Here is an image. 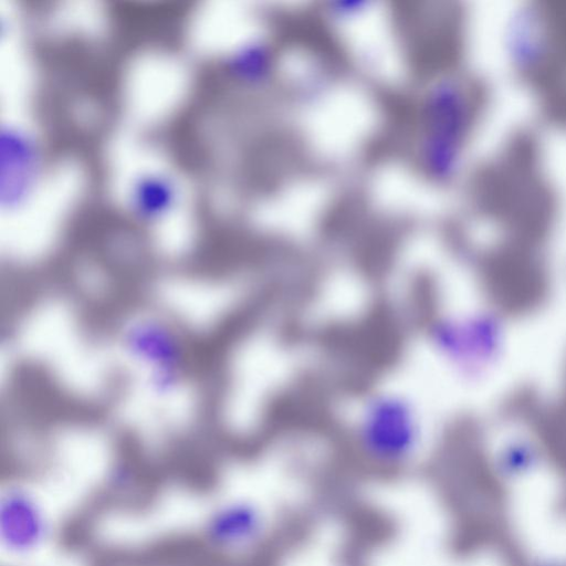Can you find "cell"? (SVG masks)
I'll return each mask as SVG.
<instances>
[{
  "instance_id": "cell-1",
  "label": "cell",
  "mask_w": 566,
  "mask_h": 566,
  "mask_svg": "<svg viewBox=\"0 0 566 566\" xmlns=\"http://www.w3.org/2000/svg\"><path fill=\"white\" fill-rule=\"evenodd\" d=\"M354 422V440L363 458L376 468L398 470L411 462L422 443L416 405L394 390L365 398Z\"/></svg>"
},
{
  "instance_id": "cell-2",
  "label": "cell",
  "mask_w": 566,
  "mask_h": 566,
  "mask_svg": "<svg viewBox=\"0 0 566 566\" xmlns=\"http://www.w3.org/2000/svg\"><path fill=\"white\" fill-rule=\"evenodd\" d=\"M264 514L251 502H231L211 517L210 538L228 552L245 551L262 537Z\"/></svg>"
}]
</instances>
